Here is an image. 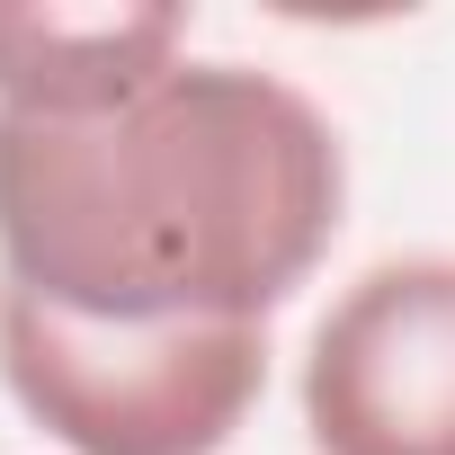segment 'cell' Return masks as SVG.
Here are the masks:
<instances>
[{
	"label": "cell",
	"mask_w": 455,
	"mask_h": 455,
	"mask_svg": "<svg viewBox=\"0 0 455 455\" xmlns=\"http://www.w3.org/2000/svg\"><path fill=\"white\" fill-rule=\"evenodd\" d=\"M304 428L322 455H455V259H384L322 313Z\"/></svg>",
	"instance_id": "3957f363"
},
{
	"label": "cell",
	"mask_w": 455,
	"mask_h": 455,
	"mask_svg": "<svg viewBox=\"0 0 455 455\" xmlns=\"http://www.w3.org/2000/svg\"><path fill=\"white\" fill-rule=\"evenodd\" d=\"M348 152L251 63H170L116 108H0V277L81 322H268L331 251Z\"/></svg>",
	"instance_id": "6da1fadb"
},
{
	"label": "cell",
	"mask_w": 455,
	"mask_h": 455,
	"mask_svg": "<svg viewBox=\"0 0 455 455\" xmlns=\"http://www.w3.org/2000/svg\"><path fill=\"white\" fill-rule=\"evenodd\" d=\"M0 384L72 455H223L268 384V322H81L0 277Z\"/></svg>",
	"instance_id": "7a4b0ae2"
},
{
	"label": "cell",
	"mask_w": 455,
	"mask_h": 455,
	"mask_svg": "<svg viewBox=\"0 0 455 455\" xmlns=\"http://www.w3.org/2000/svg\"><path fill=\"white\" fill-rule=\"evenodd\" d=\"M170 63H188V10H0V108H116Z\"/></svg>",
	"instance_id": "277c9868"
}]
</instances>
